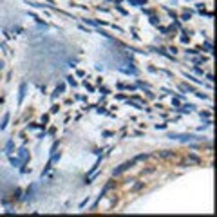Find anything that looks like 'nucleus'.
<instances>
[{"label": "nucleus", "mask_w": 217, "mask_h": 217, "mask_svg": "<svg viewBox=\"0 0 217 217\" xmlns=\"http://www.w3.org/2000/svg\"><path fill=\"white\" fill-rule=\"evenodd\" d=\"M168 137L170 139H177V141H183V143H186V141H197V139H203L201 136H194V134H168Z\"/></svg>", "instance_id": "1"}, {"label": "nucleus", "mask_w": 217, "mask_h": 217, "mask_svg": "<svg viewBox=\"0 0 217 217\" xmlns=\"http://www.w3.org/2000/svg\"><path fill=\"white\" fill-rule=\"evenodd\" d=\"M132 165H134V161H127V163H123V165H120L118 168H114L112 176H120V174H123V172H125V170H129Z\"/></svg>", "instance_id": "2"}, {"label": "nucleus", "mask_w": 217, "mask_h": 217, "mask_svg": "<svg viewBox=\"0 0 217 217\" xmlns=\"http://www.w3.org/2000/svg\"><path fill=\"white\" fill-rule=\"evenodd\" d=\"M18 159H20L22 163H26V161L29 159V152H27L26 149H24V147H22L20 150H18Z\"/></svg>", "instance_id": "3"}, {"label": "nucleus", "mask_w": 217, "mask_h": 217, "mask_svg": "<svg viewBox=\"0 0 217 217\" xmlns=\"http://www.w3.org/2000/svg\"><path fill=\"white\" fill-rule=\"evenodd\" d=\"M26 83H22L20 85V91H18V103H22L24 101V96H26Z\"/></svg>", "instance_id": "4"}, {"label": "nucleus", "mask_w": 217, "mask_h": 217, "mask_svg": "<svg viewBox=\"0 0 217 217\" xmlns=\"http://www.w3.org/2000/svg\"><path fill=\"white\" fill-rule=\"evenodd\" d=\"M7 121H9V112H6L4 114V118H2V123H0V130H4L7 127Z\"/></svg>", "instance_id": "5"}, {"label": "nucleus", "mask_w": 217, "mask_h": 217, "mask_svg": "<svg viewBox=\"0 0 217 217\" xmlns=\"http://www.w3.org/2000/svg\"><path fill=\"white\" fill-rule=\"evenodd\" d=\"M120 71L125 72V74H137V69H134V67H130V69H123V67H120Z\"/></svg>", "instance_id": "6"}, {"label": "nucleus", "mask_w": 217, "mask_h": 217, "mask_svg": "<svg viewBox=\"0 0 217 217\" xmlns=\"http://www.w3.org/2000/svg\"><path fill=\"white\" fill-rule=\"evenodd\" d=\"M9 161H11V165H13V166H22V165H24V163H22L20 159H18V157H13V156L9 157Z\"/></svg>", "instance_id": "7"}, {"label": "nucleus", "mask_w": 217, "mask_h": 217, "mask_svg": "<svg viewBox=\"0 0 217 217\" xmlns=\"http://www.w3.org/2000/svg\"><path fill=\"white\" fill-rule=\"evenodd\" d=\"M147 157H149L147 154H139V156H136V157H134L132 161H134V163H136V161H143V159H147Z\"/></svg>", "instance_id": "8"}, {"label": "nucleus", "mask_w": 217, "mask_h": 217, "mask_svg": "<svg viewBox=\"0 0 217 217\" xmlns=\"http://www.w3.org/2000/svg\"><path fill=\"white\" fill-rule=\"evenodd\" d=\"M130 4H132V6H143L145 0H130Z\"/></svg>", "instance_id": "9"}, {"label": "nucleus", "mask_w": 217, "mask_h": 217, "mask_svg": "<svg viewBox=\"0 0 217 217\" xmlns=\"http://www.w3.org/2000/svg\"><path fill=\"white\" fill-rule=\"evenodd\" d=\"M205 49H206V51H210V53L214 51V47H212V43H210V42H205Z\"/></svg>", "instance_id": "10"}, {"label": "nucleus", "mask_w": 217, "mask_h": 217, "mask_svg": "<svg viewBox=\"0 0 217 217\" xmlns=\"http://www.w3.org/2000/svg\"><path fill=\"white\" fill-rule=\"evenodd\" d=\"M67 82H69V83H71V85H72V87H76V82H74V78H72V76H69V78H67Z\"/></svg>", "instance_id": "11"}, {"label": "nucleus", "mask_w": 217, "mask_h": 217, "mask_svg": "<svg viewBox=\"0 0 217 217\" xmlns=\"http://www.w3.org/2000/svg\"><path fill=\"white\" fill-rule=\"evenodd\" d=\"M58 108H60L58 105H53V107H51V114H56V112H58Z\"/></svg>", "instance_id": "12"}, {"label": "nucleus", "mask_w": 217, "mask_h": 217, "mask_svg": "<svg viewBox=\"0 0 217 217\" xmlns=\"http://www.w3.org/2000/svg\"><path fill=\"white\" fill-rule=\"evenodd\" d=\"M186 78H188V80H192V82H195V83H201V80H197V78H194V76H188V74H186Z\"/></svg>", "instance_id": "13"}, {"label": "nucleus", "mask_w": 217, "mask_h": 217, "mask_svg": "<svg viewBox=\"0 0 217 217\" xmlns=\"http://www.w3.org/2000/svg\"><path fill=\"white\" fill-rule=\"evenodd\" d=\"M13 149V141H7V145H6V150H11Z\"/></svg>", "instance_id": "14"}, {"label": "nucleus", "mask_w": 217, "mask_h": 217, "mask_svg": "<svg viewBox=\"0 0 217 217\" xmlns=\"http://www.w3.org/2000/svg\"><path fill=\"white\" fill-rule=\"evenodd\" d=\"M20 194H22L20 190H14V195H13V197H14V199H18V197H20Z\"/></svg>", "instance_id": "15"}, {"label": "nucleus", "mask_w": 217, "mask_h": 217, "mask_svg": "<svg viewBox=\"0 0 217 217\" xmlns=\"http://www.w3.org/2000/svg\"><path fill=\"white\" fill-rule=\"evenodd\" d=\"M201 118H206V120H208V118H210V112H201Z\"/></svg>", "instance_id": "16"}, {"label": "nucleus", "mask_w": 217, "mask_h": 217, "mask_svg": "<svg viewBox=\"0 0 217 217\" xmlns=\"http://www.w3.org/2000/svg\"><path fill=\"white\" fill-rule=\"evenodd\" d=\"M150 22L154 24V26H157V18H156V16H150Z\"/></svg>", "instance_id": "17"}, {"label": "nucleus", "mask_w": 217, "mask_h": 217, "mask_svg": "<svg viewBox=\"0 0 217 217\" xmlns=\"http://www.w3.org/2000/svg\"><path fill=\"white\" fill-rule=\"evenodd\" d=\"M186 53H190V54H197L199 51H197V49H188V51H186Z\"/></svg>", "instance_id": "18"}, {"label": "nucleus", "mask_w": 217, "mask_h": 217, "mask_svg": "<svg viewBox=\"0 0 217 217\" xmlns=\"http://www.w3.org/2000/svg\"><path fill=\"white\" fill-rule=\"evenodd\" d=\"M172 105H174V107H179V100H172Z\"/></svg>", "instance_id": "19"}, {"label": "nucleus", "mask_w": 217, "mask_h": 217, "mask_svg": "<svg viewBox=\"0 0 217 217\" xmlns=\"http://www.w3.org/2000/svg\"><path fill=\"white\" fill-rule=\"evenodd\" d=\"M2 67H4V62H2V60H0V69H2Z\"/></svg>", "instance_id": "20"}]
</instances>
